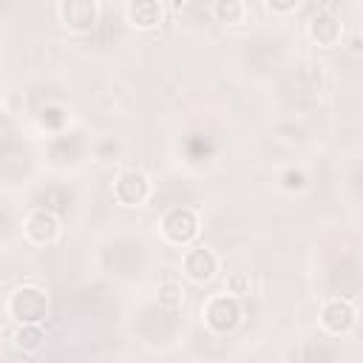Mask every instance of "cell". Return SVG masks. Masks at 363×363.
Listing matches in <instances>:
<instances>
[{
  "label": "cell",
  "instance_id": "obj_1",
  "mask_svg": "<svg viewBox=\"0 0 363 363\" xmlns=\"http://www.w3.org/2000/svg\"><path fill=\"white\" fill-rule=\"evenodd\" d=\"M320 94V68L318 65H295L284 79H281V99L292 111H306L318 102Z\"/></svg>",
  "mask_w": 363,
  "mask_h": 363
},
{
  "label": "cell",
  "instance_id": "obj_2",
  "mask_svg": "<svg viewBox=\"0 0 363 363\" xmlns=\"http://www.w3.org/2000/svg\"><path fill=\"white\" fill-rule=\"evenodd\" d=\"M102 267L113 278H133L145 267V247L133 238H116L102 250Z\"/></svg>",
  "mask_w": 363,
  "mask_h": 363
},
{
  "label": "cell",
  "instance_id": "obj_3",
  "mask_svg": "<svg viewBox=\"0 0 363 363\" xmlns=\"http://www.w3.org/2000/svg\"><path fill=\"white\" fill-rule=\"evenodd\" d=\"M136 332H139L147 343H167V340H173V335L179 332L176 309H167V306H162V303L142 309L139 318H136Z\"/></svg>",
  "mask_w": 363,
  "mask_h": 363
},
{
  "label": "cell",
  "instance_id": "obj_4",
  "mask_svg": "<svg viewBox=\"0 0 363 363\" xmlns=\"http://www.w3.org/2000/svg\"><path fill=\"white\" fill-rule=\"evenodd\" d=\"M284 60V43L272 34H258L255 40L247 43L244 48V65L255 74H269L281 65Z\"/></svg>",
  "mask_w": 363,
  "mask_h": 363
},
{
  "label": "cell",
  "instance_id": "obj_5",
  "mask_svg": "<svg viewBox=\"0 0 363 363\" xmlns=\"http://www.w3.org/2000/svg\"><path fill=\"white\" fill-rule=\"evenodd\" d=\"M360 286H363V272H360V267H357L352 258H343V261H337V264L332 267V272H329V289H332L340 301L357 295Z\"/></svg>",
  "mask_w": 363,
  "mask_h": 363
},
{
  "label": "cell",
  "instance_id": "obj_6",
  "mask_svg": "<svg viewBox=\"0 0 363 363\" xmlns=\"http://www.w3.org/2000/svg\"><path fill=\"white\" fill-rule=\"evenodd\" d=\"M9 312L23 323H34V320H40L45 315V295L40 289H34V286H23V289H17L11 295Z\"/></svg>",
  "mask_w": 363,
  "mask_h": 363
},
{
  "label": "cell",
  "instance_id": "obj_7",
  "mask_svg": "<svg viewBox=\"0 0 363 363\" xmlns=\"http://www.w3.org/2000/svg\"><path fill=\"white\" fill-rule=\"evenodd\" d=\"M162 227H164V235L170 241H176V244H184V241H190L199 233V221H196V216L187 207H173L164 216Z\"/></svg>",
  "mask_w": 363,
  "mask_h": 363
},
{
  "label": "cell",
  "instance_id": "obj_8",
  "mask_svg": "<svg viewBox=\"0 0 363 363\" xmlns=\"http://www.w3.org/2000/svg\"><path fill=\"white\" fill-rule=\"evenodd\" d=\"M28 164H31V159H28V153L23 150V145H17V142H3V147H0V173H3L6 182L23 179V173L28 170Z\"/></svg>",
  "mask_w": 363,
  "mask_h": 363
},
{
  "label": "cell",
  "instance_id": "obj_9",
  "mask_svg": "<svg viewBox=\"0 0 363 363\" xmlns=\"http://www.w3.org/2000/svg\"><path fill=\"white\" fill-rule=\"evenodd\" d=\"M238 318H241V312H238V303L233 298H213L207 303V323L218 332L233 329L238 323Z\"/></svg>",
  "mask_w": 363,
  "mask_h": 363
},
{
  "label": "cell",
  "instance_id": "obj_10",
  "mask_svg": "<svg viewBox=\"0 0 363 363\" xmlns=\"http://www.w3.org/2000/svg\"><path fill=\"white\" fill-rule=\"evenodd\" d=\"M340 20L332 14V11H320V14H315L312 17V23H309V34H312V40L318 43V45H323V48H332L337 40H340Z\"/></svg>",
  "mask_w": 363,
  "mask_h": 363
},
{
  "label": "cell",
  "instance_id": "obj_11",
  "mask_svg": "<svg viewBox=\"0 0 363 363\" xmlns=\"http://www.w3.org/2000/svg\"><path fill=\"white\" fill-rule=\"evenodd\" d=\"M71 301H74L77 312L85 315V318H96V315H102V312L111 306V301H108V289H105V286H88V289H79V292H74Z\"/></svg>",
  "mask_w": 363,
  "mask_h": 363
},
{
  "label": "cell",
  "instance_id": "obj_12",
  "mask_svg": "<svg viewBox=\"0 0 363 363\" xmlns=\"http://www.w3.org/2000/svg\"><path fill=\"white\" fill-rule=\"evenodd\" d=\"M335 360H337V346L320 335L303 340L298 352V363H335Z\"/></svg>",
  "mask_w": 363,
  "mask_h": 363
},
{
  "label": "cell",
  "instance_id": "obj_13",
  "mask_svg": "<svg viewBox=\"0 0 363 363\" xmlns=\"http://www.w3.org/2000/svg\"><path fill=\"white\" fill-rule=\"evenodd\" d=\"M37 204L45 210V213H60V216H68L71 207H74V193L68 187H60V184H51L45 190L37 193Z\"/></svg>",
  "mask_w": 363,
  "mask_h": 363
},
{
  "label": "cell",
  "instance_id": "obj_14",
  "mask_svg": "<svg viewBox=\"0 0 363 363\" xmlns=\"http://www.w3.org/2000/svg\"><path fill=\"white\" fill-rule=\"evenodd\" d=\"M352 320H354V312H352V306L346 301L335 298V301H329L323 306V326L329 332H346L352 326Z\"/></svg>",
  "mask_w": 363,
  "mask_h": 363
},
{
  "label": "cell",
  "instance_id": "obj_15",
  "mask_svg": "<svg viewBox=\"0 0 363 363\" xmlns=\"http://www.w3.org/2000/svg\"><path fill=\"white\" fill-rule=\"evenodd\" d=\"M184 272L193 278V281H210L213 272H216V258L210 250H193L187 252L184 258Z\"/></svg>",
  "mask_w": 363,
  "mask_h": 363
},
{
  "label": "cell",
  "instance_id": "obj_16",
  "mask_svg": "<svg viewBox=\"0 0 363 363\" xmlns=\"http://www.w3.org/2000/svg\"><path fill=\"white\" fill-rule=\"evenodd\" d=\"M116 199L119 201H125V204H139V201H145V196H147V182H145V176H139V173H128V176H122L119 182H116Z\"/></svg>",
  "mask_w": 363,
  "mask_h": 363
},
{
  "label": "cell",
  "instance_id": "obj_17",
  "mask_svg": "<svg viewBox=\"0 0 363 363\" xmlns=\"http://www.w3.org/2000/svg\"><path fill=\"white\" fill-rule=\"evenodd\" d=\"M62 14H65V23H71L74 28H94V20H96V9L88 0H71V3H65L62 6Z\"/></svg>",
  "mask_w": 363,
  "mask_h": 363
},
{
  "label": "cell",
  "instance_id": "obj_18",
  "mask_svg": "<svg viewBox=\"0 0 363 363\" xmlns=\"http://www.w3.org/2000/svg\"><path fill=\"white\" fill-rule=\"evenodd\" d=\"M82 156V139L77 133H65L51 145V159L57 162H77Z\"/></svg>",
  "mask_w": 363,
  "mask_h": 363
},
{
  "label": "cell",
  "instance_id": "obj_19",
  "mask_svg": "<svg viewBox=\"0 0 363 363\" xmlns=\"http://www.w3.org/2000/svg\"><path fill=\"white\" fill-rule=\"evenodd\" d=\"M26 233L34 238V241H51L54 238V233H57V224H54V218H51V213H45V210H40V213H34L31 218H28V224H26Z\"/></svg>",
  "mask_w": 363,
  "mask_h": 363
},
{
  "label": "cell",
  "instance_id": "obj_20",
  "mask_svg": "<svg viewBox=\"0 0 363 363\" xmlns=\"http://www.w3.org/2000/svg\"><path fill=\"white\" fill-rule=\"evenodd\" d=\"M130 17H133L136 26L150 28V26H156V23L162 20V9H159V3H153V0L133 3V6H130Z\"/></svg>",
  "mask_w": 363,
  "mask_h": 363
},
{
  "label": "cell",
  "instance_id": "obj_21",
  "mask_svg": "<svg viewBox=\"0 0 363 363\" xmlns=\"http://www.w3.org/2000/svg\"><path fill=\"white\" fill-rule=\"evenodd\" d=\"M216 17L221 20V23H238V17L244 14V6L241 3H235V0H227V3H216Z\"/></svg>",
  "mask_w": 363,
  "mask_h": 363
},
{
  "label": "cell",
  "instance_id": "obj_22",
  "mask_svg": "<svg viewBox=\"0 0 363 363\" xmlns=\"http://www.w3.org/2000/svg\"><path fill=\"white\" fill-rule=\"evenodd\" d=\"M43 343V332L37 329V326H31V323H23V329L17 332V346H23V349H37Z\"/></svg>",
  "mask_w": 363,
  "mask_h": 363
},
{
  "label": "cell",
  "instance_id": "obj_23",
  "mask_svg": "<svg viewBox=\"0 0 363 363\" xmlns=\"http://www.w3.org/2000/svg\"><path fill=\"white\" fill-rule=\"evenodd\" d=\"M40 122L45 125V128H60L62 122H65V113H62V108H43L40 111Z\"/></svg>",
  "mask_w": 363,
  "mask_h": 363
},
{
  "label": "cell",
  "instance_id": "obj_24",
  "mask_svg": "<svg viewBox=\"0 0 363 363\" xmlns=\"http://www.w3.org/2000/svg\"><path fill=\"white\" fill-rule=\"evenodd\" d=\"M187 150H190L193 159H201V156H207V153L213 150V145H210V139H204V136H193V139L187 142Z\"/></svg>",
  "mask_w": 363,
  "mask_h": 363
},
{
  "label": "cell",
  "instance_id": "obj_25",
  "mask_svg": "<svg viewBox=\"0 0 363 363\" xmlns=\"http://www.w3.org/2000/svg\"><path fill=\"white\" fill-rule=\"evenodd\" d=\"M159 303L167 306V309H176V303H179V286L176 284H164L159 289Z\"/></svg>",
  "mask_w": 363,
  "mask_h": 363
},
{
  "label": "cell",
  "instance_id": "obj_26",
  "mask_svg": "<svg viewBox=\"0 0 363 363\" xmlns=\"http://www.w3.org/2000/svg\"><path fill=\"white\" fill-rule=\"evenodd\" d=\"M352 187H354V190L363 196V162H360V164L352 170Z\"/></svg>",
  "mask_w": 363,
  "mask_h": 363
},
{
  "label": "cell",
  "instance_id": "obj_27",
  "mask_svg": "<svg viewBox=\"0 0 363 363\" xmlns=\"http://www.w3.org/2000/svg\"><path fill=\"white\" fill-rule=\"evenodd\" d=\"M284 184H286V187H301V184H303V173L289 170V173L284 176Z\"/></svg>",
  "mask_w": 363,
  "mask_h": 363
}]
</instances>
